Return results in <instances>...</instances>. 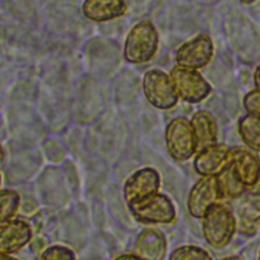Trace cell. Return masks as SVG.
Masks as SVG:
<instances>
[{
  "mask_svg": "<svg viewBox=\"0 0 260 260\" xmlns=\"http://www.w3.org/2000/svg\"><path fill=\"white\" fill-rule=\"evenodd\" d=\"M0 185H1V176H0Z\"/></svg>",
  "mask_w": 260,
  "mask_h": 260,
  "instance_id": "cell-31",
  "label": "cell"
},
{
  "mask_svg": "<svg viewBox=\"0 0 260 260\" xmlns=\"http://www.w3.org/2000/svg\"><path fill=\"white\" fill-rule=\"evenodd\" d=\"M4 159H5V151L3 149L2 144L0 143V167H2V165L4 164Z\"/></svg>",
  "mask_w": 260,
  "mask_h": 260,
  "instance_id": "cell-26",
  "label": "cell"
},
{
  "mask_svg": "<svg viewBox=\"0 0 260 260\" xmlns=\"http://www.w3.org/2000/svg\"><path fill=\"white\" fill-rule=\"evenodd\" d=\"M253 81H254V84L256 87H260V63L257 65V67L254 71Z\"/></svg>",
  "mask_w": 260,
  "mask_h": 260,
  "instance_id": "cell-25",
  "label": "cell"
},
{
  "mask_svg": "<svg viewBox=\"0 0 260 260\" xmlns=\"http://www.w3.org/2000/svg\"><path fill=\"white\" fill-rule=\"evenodd\" d=\"M160 176L152 168H143L133 173L125 182L124 199L127 204L137 202L158 192Z\"/></svg>",
  "mask_w": 260,
  "mask_h": 260,
  "instance_id": "cell-9",
  "label": "cell"
},
{
  "mask_svg": "<svg viewBox=\"0 0 260 260\" xmlns=\"http://www.w3.org/2000/svg\"><path fill=\"white\" fill-rule=\"evenodd\" d=\"M243 106L248 114L260 116V87H255L244 95Z\"/></svg>",
  "mask_w": 260,
  "mask_h": 260,
  "instance_id": "cell-22",
  "label": "cell"
},
{
  "mask_svg": "<svg viewBox=\"0 0 260 260\" xmlns=\"http://www.w3.org/2000/svg\"><path fill=\"white\" fill-rule=\"evenodd\" d=\"M110 260H141L134 253H123L112 257Z\"/></svg>",
  "mask_w": 260,
  "mask_h": 260,
  "instance_id": "cell-23",
  "label": "cell"
},
{
  "mask_svg": "<svg viewBox=\"0 0 260 260\" xmlns=\"http://www.w3.org/2000/svg\"><path fill=\"white\" fill-rule=\"evenodd\" d=\"M236 230V218L225 204L214 205L202 217L203 237L213 248L225 247L233 239Z\"/></svg>",
  "mask_w": 260,
  "mask_h": 260,
  "instance_id": "cell-2",
  "label": "cell"
},
{
  "mask_svg": "<svg viewBox=\"0 0 260 260\" xmlns=\"http://www.w3.org/2000/svg\"><path fill=\"white\" fill-rule=\"evenodd\" d=\"M221 197L217 176L201 177L189 192L188 211L192 217L202 218L211 207L219 203Z\"/></svg>",
  "mask_w": 260,
  "mask_h": 260,
  "instance_id": "cell-7",
  "label": "cell"
},
{
  "mask_svg": "<svg viewBox=\"0 0 260 260\" xmlns=\"http://www.w3.org/2000/svg\"><path fill=\"white\" fill-rule=\"evenodd\" d=\"M170 77L179 99L198 104L204 101L211 91V86L198 70H192L174 66L170 71Z\"/></svg>",
  "mask_w": 260,
  "mask_h": 260,
  "instance_id": "cell-6",
  "label": "cell"
},
{
  "mask_svg": "<svg viewBox=\"0 0 260 260\" xmlns=\"http://www.w3.org/2000/svg\"><path fill=\"white\" fill-rule=\"evenodd\" d=\"M0 260H18L14 257H12L11 255L9 254H3V253H0Z\"/></svg>",
  "mask_w": 260,
  "mask_h": 260,
  "instance_id": "cell-27",
  "label": "cell"
},
{
  "mask_svg": "<svg viewBox=\"0 0 260 260\" xmlns=\"http://www.w3.org/2000/svg\"><path fill=\"white\" fill-rule=\"evenodd\" d=\"M31 237V229L25 220L11 219L0 228V253H16L30 242Z\"/></svg>",
  "mask_w": 260,
  "mask_h": 260,
  "instance_id": "cell-13",
  "label": "cell"
},
{
  "mask_svg": "<svg viewBox=\"0 0 260 260\" xmlns=\"http://www.w3.org/2000/svg\"><path fill=\"white\" fill-rule=\"evenodd\" d=\"M169 260H213L211 255L204 249L193 246V245H185L175 249Z\"/></svg>",
  "mask_w": 260,
  "mask_h": 260,
  "instance_id": "cell-20",
  "label": "cell"
},
{
  "mask_svg": "<svg viewBox=\"0 0 260 260\" xmlns=\"http://www.w3.org/2000/svg\"><path fill=\"white\" fill-rule=\"evenodd\" d=\"M213 52L212 39L208 35L201 34L181 45L176 52L175 60L180 67L198 70L209 64Z\"/></svg>",
  "mask_w": 260,
  "mask_h": 260,
  "instance_id": "cell-8",
  "label": "cell"
},
{
  "mask_svg": "<svg viewBox=\"0 0 260 260\" xmlns=\"http://www.w3.org/2000/svg\"><path fill=\"white\" fill-rule=\"evenodd\" d=\"M237 229L244 236H254L260 225V195H251L239 210Z\"/></svg>",
  "mask_w": 260,
  "mask_h": 260,
  "instance_id": "cell-16",
  "label": "cell"
},
{
  "mask_svg": "<svg viewBox=\"0 0 260 260\" xmlns=\"http://www.w3.org/2000/svg\"><path fill=\"white\" fill-rule=\"evenodd\" d=\"M142 89L146 101L158 110H170L179 100L170 75L160 69H149L144 73Z\"/></svg>",
  "mask_w": 260,
  "mask_h": 260,
  "instance_id": "cell-5",
  "label": "cell"
},
{
  "mask_svg": "<svg viewBox=\"0 0 260 260\" xmlns=\"http://www.w3.org/2000/svg\"><path fill=\"white\" fill-rule=\"evenodd\" d=\"M257 260H260V250L258 252V257H257Z\"/></svg>",
  "mask_w": 260,
  "mask_h": 260,
  "instance_id": "cell-30",
  "label": "cell"
},
{
  "mask_svg": "<svg viewBox=\"0 0 260 260\" xmlns=\"http://www.w3.org/2000/svg\"><path fill=\"white\" fill-rule=\"evenodd\" d=\"M128 6L126 0H84L83 15L93 22H106L124 16Z\"/></svg>",
  "mask_w": 260,
  "mask_h": 260,
  "instance_id": "cell-14",
  "label": "cell"
},
{
  "mask_svg": "<svg viewBox=\"0 0 260 260\" xmlns=\"http://www.w3.org/2000/svg\"><path fill=\"white\" fill-rule=\"evenodd\" d=\"M127 205L132 216L142 223L170 224L176 219V208L172 200L158 192Z\"/></svg>",
  "mask_w": 260,
  "mask_h": 260,
  "instance_id": "cell-4",
  "label": "cell"
},
{
  "mask_svg": "<svg viewBox=\"0 0 260 260\" xmlns=\"http://www.w3.org/2000/svg\"><path fill=\"white\" fill-rule=\"evenodd\" d=\"M217 178L219 182L220 192L223 197L236 198L241 196L246 190V187L240 182V180L237 178L229 165L217 176Z\"/></svg>",
  "mask_w": 260,
  "mask_h": 260,
  "instance_id": "cell-19",
  "label": "cell"
},
{
  "mask_svg": "<svg viewBox=\"0 0 260 260\" xmlns=\"http://www.w3.org/2000/svg\"><path fill=\"white\" fill-rule=\"evenodd\" d=\"M20 206V195L12 189L0 190V228L13 219Z\"/></svg>",
  "mask_w": 260,
  "mask_h": 260,
  "instance_id": "cell-18",
  "label": "cell"
},
{
  "mask_svg": "<svg viewBox=\"0 0 260 260\" xmlns=\"http://www.w3.org/2000/svg\"><path fill=\"white\" fill-rule=\"evenodd\" d=\"M159 37L150 20H142L132 26L124 43V58L134 65L150 61L157 53Z\"/></svg>",
  "mask_w": 260,
  "mask_h": 260,
  "instance_id": "cell-1",
  "label": "cell"
},
{
  "mask_svg": "<svg viewBox=\"0 0 260 260\" xmlns=\"http://www.w3.org/2000/svg\"><path fill=\"white\" fill-rule=\"evenodd\" d=\"M165 141L169 154L178 161H185L197 152L193 128L185 117H176L169 122L165 131Z\"/></svg>",
  "mask_w": 260,
  "mask_h": 260,
  "instance_id": "cell-3",
  "label": "cell"
},
{
  "mask_svg": "<svg viewBox=\"0 0 260 260\" xmlns=\"http://www.w3.org/2000/svg\"><path fill=\"white\" fill-rule=\"evenodd\" d=\"M197 143V151L217 144V125L213 116L204 110L197 111L190 120Z\"/></svg>",
  "mask_w": 260,
  "mask_h": 260,
  "instance_id": "cell-15",
  "label": "cell"
},
{
  "mask_svg": "<svg viewBox=\"0 0 260 260\" xmlns=\"http://www.w3.org/2000/svg\"><path fill=\"white\" fill-rule=\"evenodd\" d=\"M222 260H242V259L239 258V257H237V256H229V257L223 258Z\"/></svg>",
  "mask_w": 260,
  "mask_h": 260,
  "instance_id": "cell-28",
  "label": "cell"
},
{
  "mask_svg": "<svg viewBox=\"0 0 260 260\" xmlns=\"http://www.w3.org/2000/svg\"><path fill=\"white\" fill-rule=\"evenodd\" d=\"M255 1L256 0H240V2L243 3V4H251V3L255 2Z\"/></svg>",
  "mask_w": 260,
  "mask_h": 260,
  "instance_id": "cell-29",
  "label": "cell"
},
{
  "mask_svg": "<svg viewBox=\"0 0 260 260\" xmlns=\"http://www.w3.org/2000/svg\"><path fill=\"white\" fill-rule=\"evenodd\" d=\"M238 132L250 149L260 151V116L252 114L243 116L238 122Z\"/></svg>",
  "mask_w": 260,
  "mask_h": 260,
  "instance_id": "cell-17",
  "label": "cell"
},
{
  "mask_svg": "<svg viewBox=\"0 0 260 260\" xmlns=\"http://www.w3.org/2000/svg\"><path fill=\"white\" fill-rule=\"evenodd\" d=\"M230 149L223 144H215L196 152L193 167L201 177L218 176L229 164Z\"/></svg>",
  "mask_w": 260,
  "mask_h": 260,
  "instance_id": "cell-11",
  "label": "cell"
},
{
  "mask_svg": "<svg viewBox=\"0 0 260 260\" xmlns=\"http://www.w3.org/2000/svg\"><path fill=\"white\" fill-rule=\"evenodd\" d=\"M228 165L246 189L254 185L259 177L260 156L250 148L235 147L230 149Z\"/></svg>",
  "mask_w": 260,
  "mask_h": 260,
  "instance_id": "cell-10",
  "label": "cell"
},
{
  "mask_svg": "<svg viewBox=\"0 0 260 260\" xmlns=\"http://www.w3.org/2000/svg\"><path fill=\"white\" fill-rule=\"evenodd\" d=\"M247 191L251 195H260V174L254 185L247 188Z\"/></svg>",
  "mask_w": 260,
  "mask_h": 260,
  "instance_id": "cell-24",
  "label": "cell"
},
{
  "mask_svg": "<svg viewBox=\"0 0 260 260\" xmlns=\"http://www.w3.org/2000/svg\"><path fill=\"white\" fill-rule=\"evenodd\" d=\"M39 260H76L74 252L63 245H53L45 249Z\"/></svg>",
  "mask_w": 260,
  "mask_h": 260,
  "instance_id": "cell-21",
  "label": "cell"
},
{
  "mask_svg": "<svg viewBox=\"0 0 260 260\" xmlns=\"http://www.w3.org/2000/svg\"><path fill=\"white\" fill-rule=\"evenodd\" d=\"M167 240L157 229L142 230L134 243V254L141 260H164L167 254Z\"/></svg>",
  "mask_w": 260,
  "mask_h": 260,
  "instance_id": "cell-12",
  "label": "cell"
}]
</instances>
